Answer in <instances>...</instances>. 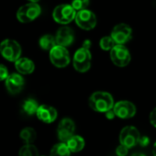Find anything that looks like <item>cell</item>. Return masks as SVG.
I'll list each match as a JSON object with an SVG mask.
<instances>
[{"mask_svg": "<svg viewBox=\"0 0 156 156\" xmlns=\"http://www.w3.org/2000/svg\"><path fill=\"white\" fill-rule=\"evenodd\" d=\"M89 107L96 112L106 113L114 108V99L111 94L104 91H97L91 95L88 100Z\"/></svg>", "mask_w": 156, "mask_h": 156, "instance_id": "1", "label": "cell"}, {"mask_svg": "<svg viewBox=\"0 0 156 156\" xmlns=\"http://www.w3.org/2000/svg\"><path fill=\"white\" fill-rule=\"evenodd\" d=\"M0 53L6 60L16 62L20 58L21 46L15 40H4L0 43Z\"/></svg>", "mask_w": 156, "mask_h": 156, "instance_id": "2", "label": "cell"}, {"mask_svg": "<svg viewBox=\"0 0 156 156\" xmlns=\"http://www.w3.org/2000/svg\"><path fill=\"white\" fill-rule=\"evenodd\" d=\"M91 62H92V55L90 50L81 47L74 52L73 58V64L77 72L80 73L87 72L91 67Z\"/></svg>", "mask_w": 156, "mask_h": 156, "instance_id": "3", "label": "cell"}, {"mask_svg": "<svg viewBox=\"0 0 156 156\" xmlns=\"http://www.w3.org/2000/svg\"><path fill=\"white\" fill-rule=\"evenodd\" d=\"M76 13L77 12L71 5L61 4L53 9L52 18L57 23L66 25L75 20Z\"/></svg>", "mask_w": 156, "mask_h": 156, "instance_id": "4", "label": "cell"}, {"mask_svg": "<svg viewBox=\"0 0 156 156\" xmlns=\"http://www.w3.org/2000/svg\"><path fill=\"white\" fill-rule=\"evenodd\" d=\"M41 13V9L38 3H28L20 7L17 12V19L22 23H29L36 20Z\"/></svg>", "mask_w": 156, "mask_h": 156, "instance_id": "5", "label": "cell"}, {"mask_svg": "<svg viewBox=\"0 0 156 156\" xmlns=\"http://www.w3.org/2000/svg\"><path fill=\"white\" fill-rule=\"evenodd\" d=\"M50 60L57 68H64L70 63V54L65 47L56 45L50 51Z\"/></svg>", "mask_w": 156, "mask_h": 156, "instance_id": "6", "label": "cell"}, {"mask_svg": "<svg viewBox=\"0 0 156 156\" xmlns=\"http://www.w3.org/2000/svg\"><path fill=\"white\" fill-rule=\"evenodd\" d=\"M140 138V134L138 129L133 126H127L123 128L119 133L120 144L126 146L128 149H130L139 144Z\"/></svg>", "mask_w": 156, "mask_h": 156, "instance_id": "7", "label": "cell"}, {"mask_svg": "<svg viewBox=\"0 0 156 156\" xmlns=\"http://www.w3.org/2000/svg\"><path fill=\"white\" fill-rule=\"evenodd\" d=\"M110 59L115 65L125 67L129 63L131 56L129 50L124 45H116L110 51Z\"/></svg>", "mask_w": 156, "mask_h": 156, "instance_id": "8", "label": "cell"}, {"mask_svg": "<svg viewBox=\"0 0 156 156\" xmlns=\"http://www.w3.org/2000/svg\"><path fill=\"white\" fill-rule=\"evenodd\" d=\"M75 131V124L70 118L62 119L57 127V136L61 142L66 143L73 135Z\"/></svg>", "mask_w": 156, "mask_h": 156, "instance_id": "9", "label": "cell"}, {"mask_svg": "<svg viewBox=\"0 0 156 156\" xmlns=\"http://www.w3.org/2000/svg\"><path fill=\"white\" fill-rule=\"evenodd\" d=\"M75 22L77 26L85 30H93L97 25V17L96 15L88 9L78 11L75 17Z\"/></svg>", "mask_w": 156, "mask_h": 156, "instance_id": "10", "label": "cell"}, {"mask_svg": "<svg viewBox=\"0 0 156 156\" xmlns=\"http://www.w3.org/2000/svg\"><path fill=\"white\" fill-rule=\"evenodd\" d=\"M110 36L117 45H124L131 39L132 30L129 25L120 23L113 28Z\"/></svg>", "mask_w": 156, "mask_h": 156, "instance_id": "11", "label": "cell"}, {"mask_svg": "<svg viewBox=\"0 0 156 156\" xmlns=\"http://www.w3.org/2000/svg\"><path fill=\"white\" fill-rule=\"evenodd\" d=\"M113 110L116 114V117L121 119H128L135 116L137 108L132 102L128 100H121L115 103Z\"/></svg>", "mask_w": 156, "mask_h": 156, "instance_id": "12", "label": "cell"}, {"mask_svg": "<svg viewBox=\"0 0 156 156\" xmlns=\"http://www.w3.org/2000/svg\"><path fill=\"white\" fill-rule=\"evenodd\" d=\"M5 84L8 91L12 95H16L22 91L25 86V80L21 74L13 73L9 75L5 81Z\"/></svg>", "mask_w": 156, "mask_h": 156, "instance_id": "13", "label": "cell"}, {"mask_svg": "<svg viewBox=\"0 0 156 156\" xmlns=\"http://www.w3.org/2000/svg\"><path fill=\"white\" fill-rule=\"evenodd\" d=\"M55 40L57 45L66 48L73 44L74 41V33L71 28L62 27L57 30Z\"/></svg>", "mask_w": 156, "mask_h": 156, "instance_id": "14", "label": "cell"}, {"mask_svg": "<svg viewBox=\"0 0 156 156\" xmlns=\"http://www.w3.org/2000/svg\"><path fill=\"white\" fill-rule=\"evenodd\" d=\"M38 119L44 123H52L57 119V110L49 105H41L39 107L36 113Z\"/></svg>", "mask_w": 156, "mask_h": 156, "instance_id": "15", "label": "cell"}, {"mask_svg": "<svg viewBox=\"0 0 156 156\" xmlns=\"http://www.w3.org/2000/svg\"><path fill=\"white\" fill-rule=\"evenodd\" d=\"M15 67H16V70L19 72V73H21V74H30L35 70L34 62L30 59L26 58V57L20 58L15 62Z\"/></svg>", "mask_w": 156, "mask_h": 156, "instance_id": "16", "label": "cell"}, {"mask_svg": "<svg viewBox=\"0 0 156 156\" xmlns=\"http://www.w3.org/2000/svg\"><path fill=\"white\" fill-rule=\"evenodd\" d=\"M66 145L68 146L71 152H79L85 148L86 142L83 137L79 135H73L66 142Z\"/></svg>", "mask_w": 156, "mask_h": 156, "instance_id": "17", "label": "cell"}, {"mask_svg": "<svg viewBox=\"0 0 156 156\" xmlns=\"http://www.w3.org/2000/svg\"><path fill=\"white\" fill-rule=\"evenodd\" d=\"M20 136L21 140L25 142V144H32L37 139L36 130L33 128H30V127L24 128L20 131Z\"/></svg>", "mask_w": 156, "mask_h": 156, "instance_id": "18", "label": "cell"}, {"mask_svg": "<svg viewBox=\"0 0 156 156\" xmlns=\"http://www.w3.org/2000/svg\"><path fill=\"white\" fill-rule=\"evenodd\" d=\"M39 44H40V47L44 50V51H51L52 48H54L57 43H56V40H55V37L51 35V34H45L43 35L40 41H39Z\"/></svg>", "mask_w": 156, "mask_h": 156, "instance_id": "19", "label": "cell"}, {"mask_svg": "<svg viewBox=\"0 0 156 156\" xmlns=\"http://www.w3.org/2000/svg\"><path fill=\"white\" fill-rule=\"evenodd\" d=\"M50 156H71V151L66 143L59 142L51 148Z\"/></svg>", "mask_w": 156, "mask_h": 156, "instance_id": "20", "label": "cell"}, {"mask_svg": "<svg viewBox=\"0 0 156 156\" xmlns=\"http://www.w3.org/2000/svg\"><path fill=\"white\" fill-rule=\"evenodd\" d=\"M39 104L38 102L33 99V98H29V99H26L23 104H22V109L23 111L28 114V115H34L37 113L38 111V108H39Z\"/></svg>", "mask_w": 156, "mask_h": 156, "instance_id": "21", "label": "cell"}, {"mask_svg": "<svg viewBox=\"0 0 156 156\" xmlns=\"http://www.w3.org/2000/svg\"><path fill=\"white\" fill-rule=\"evenodd\" d=\"M19 156H40L37 147L33 144H25L19 151Z\"/></svg>", "mask_w": 156, "mask_h": 156, "instance_id": "22", "label": "cell"}, {"mask_svg": "<svg viewBox=\"0 0 156 156\" xmlns=\"http://www.w3.org/2000/svg\"><path fill=\"white\" fill-rule=\"evenodd\" d=\"M99 45L103 51H111L117 44L114 41V40L111 38V36H106L100 40Z\"/></svg>", "mask_w": 156, "mask_h": 156, "instance_id": "23", "label": "cell"}, {"mask_svg": "<svg viewBox=\"0 0 156 156\" xmlns=\"http://www.w3.org/2000/svg\"><path fill=\"white\" fill-rule=\"evenodd\" d=\"M90 0H72L71 6L74 9L76 12L87 9V7L89 6Z\"/></svg>", "mask_w": 156, "mask_h": 156, "instance_id": "24", "label": "cell"}, {"mask_svg": "<svg viewBox=\"0 0 156 156\" xmlns=\"http://www.w3.org/2000/svg\"><path fill=\"white\" fill-rule=\"evenodd\" d=\"M9 75V73L8 68L4 64L0 63V81H6Z\"/></svg>", "mask_w": 156, "mask_h": 156, "instance_id": "25", "label": "cell"}, {"mask_svg": "<svg viewBox=\"0 0 156 156\" xmlns=\"http://www.w3.org/2000/svg\"><path fill=\"white\" fill-rule=\"evenodd\" d=\"M129 152V149L122 145V144H119L117 148H116V154L117 156H127Z\"/></svg>", "mask_w": 156, "mask_h": 156, "instance_id": "26", "label": "cell"}, {"mask_svg": "<svg viewBox=\"0 0 156 156\" xmlns=\"http://www.w3.org/2000/svg\"><path fill=\"white\" fill-rule=\"evenodd\" d=\"M150 143V139L147 136H140V140H139V144L141 147H146L147 145H149Z\"/></svg>", "mask_w": 156, "mask_h": 156, "instance_id": "27", "label": "cell"}, {"mask_svg": "<svg viewBox=\"0 0 156 156\" xmlns=\"http://www.w3.org/2000/svg\"><path fill=\"white\" fill-rule=\"evenodd\" d=\"M150 122L153 127L156 128V108L152 109V111L150 114Z\"/></svg>", "mask_w": 156, "mask_h": 156, "instance_id": "28", "label": "cell"}, {"mask_svg": "<svg viewBox=\"0 0 156 156\" xmlns=\"http://www.w3.org/2000/svg\"><path fill=\"white\" fill-rule=\"evenodd\" d=\"M105 116H106V118H107L108 119L111 120V119H114V118L116 117V114H115L114 110H113V109H111V110H109V111L106 112V113H105Z\"/></svg>", "mask_w": 156, "mask_h": 156, "instance_id": "29", "label": "cell"}, {"mask_svg": "<svg viewBox=\"0 0 156 156\" xmlns=\"http://www.w3.org/2000/svg\"><path fill=\"white\" fill-rule=\"evenodd\" d=\"M82 47H84V48H86V49L90 50V47H91V41H89V40H86V41H84V43H83V46H82Z\"/></svg>", "mask_w": 156, "mask_h": 156, "instance_id": "30", "label": "cell"}, {"mask_svg": "<svg viewBox=\"0 0 156 156\" xmlns=\"http://www.w3.org/2000/svg\"><path fill=\"white\" fill-rule=\"evenodd\" d=\"M131 156H146V155L144 153H141V152H135Z\"/></svg>", "mask_w": 156, "mask_h": 156, "instance_id": "31", "label": "cell"}, {"mask_svg": "<svg viewBox=\"0 0 156 156\" xmlns=\"http://www.w3.org/2000/svg\"><path fill=\"white\" fill-rule=\"evenodd\" d=\"M152 153H153V156H156V142H155V143H154V145H153Z\"/></svg>", "mask_w": 156, "mask_h": 156, "instance_id": "32", "label": "cell"}, {"mask_svg": "<svg viewBox=\"0 0 156 156\" xmlns=\"http://www.w3.org/2000/svg\"><path fill=\"white\" fill-rule=\"evenodd\" d=\"M30 2H32V3H37L38 1H40V0H30Z\"/></svg>", "mask_w": 156, "mask_h": 156, "instance_id": "33", "label": "cell"}]
</instances>
